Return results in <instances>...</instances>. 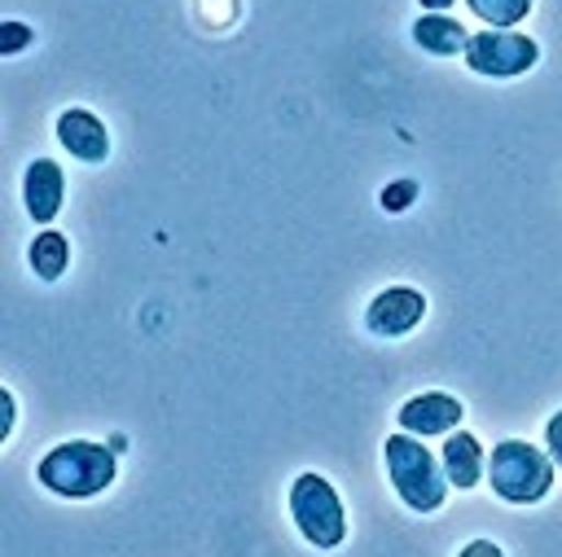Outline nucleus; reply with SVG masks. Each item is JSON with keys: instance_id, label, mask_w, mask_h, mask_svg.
<instances>
[{"instance_id": "6ab92c4d", "label": "nucleus", "mask_w": 562, "mask_h": 557, "mask_svg": "<svg viewBox=\"0 0 562 557\" xmlns=\"http://www.w3.org/2000/svg\"><path fill=\"white\" fill-rule=\"evenodd\" d=\"M417 4H422L426 13H448V9L457 4V0H417Z\"/></svg>"}, {"instance_id": "6e6552de", "label": "nucleus", "mask_w": 562, "mask_h": 557, "mask_svg": "<svg viewBox=\"0 0 562 557\" xmlns=\"http://www.w3.org/2000/svg\"><path fill=\"white\" fill-rule=\"evenodd\" d=\"M57 140L79 158V162H105L110 158V132L92 110H61L57 114Z\"/></svg>"}, {"instance_id": "1a4fd4ad", "label": "nucleus", "mask_w": 562, "mask_h": 557, "mask_svg": "<svg viewBox=\"0 0 562 557\" xmlns=\"http://www.w3.org/2000/svg\"><path fill=\"white\" fill-rule=\"evenodd\" d=\"M22 202H26V215L35 224L57 219V211L66 202V175H61V167L53 158H35L26 167V175H22Z\"/></svg>"}, {"instance_id": "20e7f679", "label": "nucleus", "mask_w": 562, "mask_h": 557, "mask_svg": "<svg viewBox=\"0 0 562 557\" xmlns=\"http://www.w3.org/2000/svg\"><path fill=\"white\" fill-rule=\"evenodd\" d=\"M290 518H294L299 535L316 548H338L347 539V509H342L334 482L312 469L290 482Z\"/></svg>"}, {"instance_id": "4468645a", "label": "nucleus", "mask_w": 562, "mask_h": 557, "mask_svg": "<svg viewBox=\"0 0 562 557\" xmlns=\"http://www.w3.org/2000/svg\"><path fill=\"white\" fill-rule=\"evenodd\" d=\"M413 202H417V180H413V175H400V180H391V184L382 189V211H391V215L408 211Z\"/></svg>"}, {"instance_id": "0eeeda50", "label": "nucleus", "mask_w": 562, "mask_h": 557, "mask_svg": "<svg viewBox=\"0 0 562 557\" xmlns=\"http://www.w3.org/2000/svg\"><path fill=\"white\" fill-rule=\"evenodd\" d=\"M465 408L457 395H443V390H426V395H413L400 403L395 421L400 430L417 434V439H435V434H452V425H461Z\"/></svg>"}, {"instance_id": "f3484780", "label": "nucleus", "mask_w": 562, "mask_h": 557, "mask_svg": "<svg viewBox=\"0 0 562 557\" xmlns=\"http://www.w3.org/2000/svg\"><path fill=\"white\" fill-rule=\"evenodd\" d=\"M13 417H18V403H13V390L0 386V439L13 434Z\"/></svg>"}, {"instance_id": "f8f14e48", "label": "nucleus", "mask_w": 562, "mask_h": 557, "mask_svg": "<svg viewBox=\"0 0 562 557\" xmlns=\"http://www.w3.org/2000/svg\"><path fill=\"white\" fill-rule=\"evenodd\" d=\"M26 259H31V272L40 281H57L66 272V263H70V246H66V237L57 228H44V232H35Z\"/></svg>"}, {"instance_id": "9d476101", "label": "nucleus", "mask_w": 562, "mask_h": 557, "mask_svg": "<svg viewBox=\"0 0 562 557\" xmlns=\"http://www.w3.org/2000/svg\"><path fill=\"white\" fill-rule=\"evenodd\" d=\"M439 461H443L448 487H461V491L479 487V478H483V469H487L483 443H479V439H474L470 430H457V434H448V443H443Z\"/></svg>"}, {"instance_id": "39448f33", "label": "nucleus", "mask_w": 562, "mask_h": 557, "mask_svg": "<svg viewBox=\"0 0 562 557\" xmlns=\"http://www.w3.org/2000/svg\"><path fill=\"white\" fill-rule=\"evenodd\" d=\"M540 61V44L522 31H470V44H465V66L474 75H487V79H514L522 70H531Z\"/></svg>"}, {"instance_id": "a211bd4d", "label": "nucleus", "mask_w": 562, "mask_h": 557, "mask_svg": "<svg viewBox=\"0 0 562 557\" xmlns=\"http://www.w3.org/2000/svg\"><path fill=\"white\" fill-rule=\"evenodd\" d=\"M457 557H505V553H501V544H492V539H470Z\"/></svg>"}, {"instance_id": "dca6fc26", "label": "nucleus", "mask_w": 562, "mask_h": 557, "mask_svg": "<svg viewBox=\"0 0 562 557\" xmlns=\"http://www.w3.org/2000/svg\"><path fill=\"white\" fill-rule=\"evenodd\" d=\"M544 452L553 456V465H562V408L544 421Z\"/></svg>"}, {"instance_id": "423d86ee", "label": "nucleus", "mask_w": 562, "mask_h": 557, "mask_svg": "<svg viewBox=\"0 0 562 557\" xmlns=\"http://www.w3.org/2000/svg\"><path fill=\"white\" fill-rule=\"evenodd\" d=\"M422 316H426V294H417L413 285H391L364 307V325L378 338H404L422 325Z\"/></svg>"}, {"instance_id": "f257e3e1", "label": "nucleus", "mask_w": 562, "mask_h": 557, "mask_svg": "<svg viewBox=\"0 0 562 557\" xmlns=\"http://www.w3.org/2000/svg\"><path fill=\"white\" fill-rule=\"evenodd\" d=\"M382 461H386V478L395 487V496L413 509V513H435L448 500V474L443 461L408 430L391 434L382 443Z\"/></svg>"}, {"instance_id": "ddd939ff", "label": "nucleus", "mask_w": 562, "mask_h": 557, "mask_svg": "<svg viewBox=\"0 0 562 557\" xmlns=\"http://www.w3.org/2000/svg\"><path fill=\"white\" fill-rule=\"evenodd\" d=\"M465 9L496 31H514L531 13V0H465Z\"/></svg>"}, {"instance_id": "f03ea898", "label": "nucleus", "mask_w": 562, "mask_h": 557, "mask_svg": "<svg viewBox=\"0 0 562 557\" xmlns=\"http://www.w3.org/2000/svg\"><path fill=\"white\" fill-rule=\"evenodd\" d=\"M119 474V461L110 447L101 443H88V439H70V443H57L48 456H40L35 465V478L61 496V500H88L97 491H105Z\"/></svg>"}, {"instance_id": "7ed1b4c3", "label": "nucleus", "mask_w": 562, "mask_h": 557, "mask_svg": "<svg viewBox=\"0 0 562 557\" xmlns=\"http://www.w3.org/2000/svg\"><path fill=\"white\" fill-rule=\"evenodd\" d=\"M487 482L505 504H540L553 487V456L527 439H501L487 452Z\"/></svg>"}, {"instance_id": "2eb2a0df", "label": "nucleus", "mask_w": 562, "mask_h": 557, "mask_svg": "<svg viewBox=\"0 0 562 557\" xmlns=\"http://www.w3.org/2000/svg\"><path fill=\"white\" fill-rule=\"evenodd\" d=\"M31 44V26L26 22H4L0 26V53H22Z\"/></svg>"}, {"instance_id": "9b49d317", "label": "nucleus", "mask_w": 562, "mask_h": 557, "mask_svg": "<svg viewBox=\"0 0 562 557\" xmlns=\"http://www.w3.org/2000/svg\"><path fill=\"white\" fill-rule=\"evenodd\" d=\"M413 44L426 48V53H435V57H452V53H465L470 31L452 13H422L413 22Z\"/></svg>"}]
</instances>
